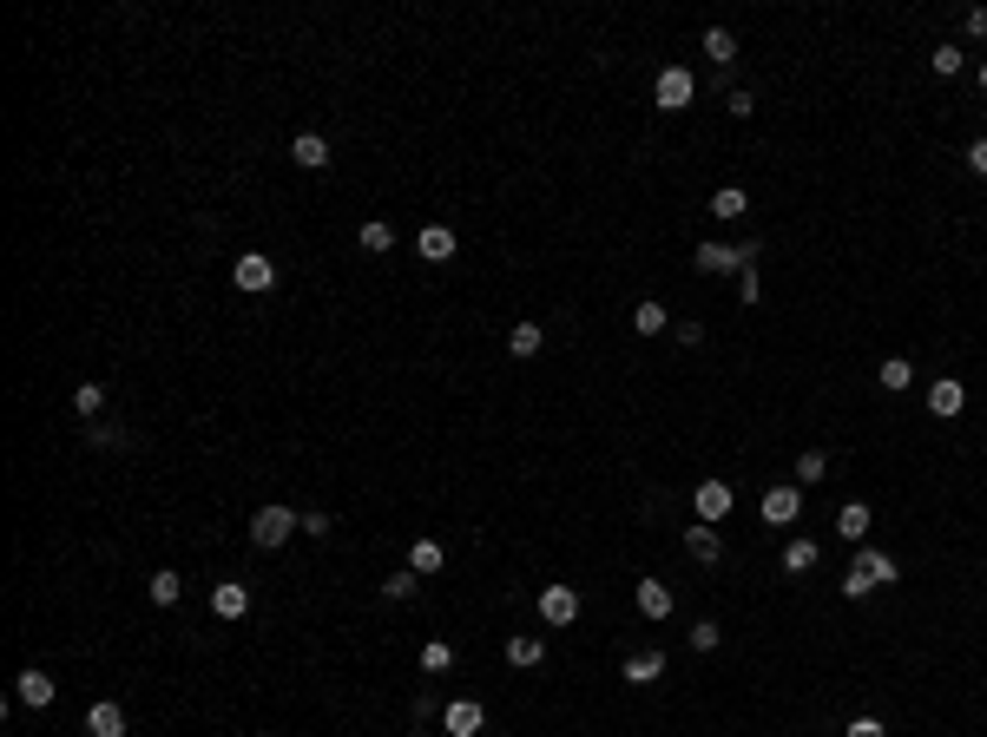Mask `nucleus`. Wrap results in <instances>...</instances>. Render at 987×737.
<instances>
[{"mask_svg": "<svg viewBox=\"0 0 987 737\" xmlns=\"http://www.w3.org/2000/svg\"><path fill=\"white\" fill-rule=\"evenodd\" d=\"M895 580H902V566H895L889 553L862 547V553H856V566L843 573V599H862V593H876V586H895Z\"/></svg>", "mask_w": 987, "mask_h": 737, "instance_id": "obj_1", "label": "nucleus"}, {"mask_svg": "<svg viewBox=\"0 0 987 737\" xmlns=\"http://www.w3.org/2000/svg\"><path fill=\"white\" fill-rule=\"evenodd\" d=\"M691 93H698V79H691L685 66H665V73L652 79V106H658V112H685Z\"/></svg>", "mask_w": 987, "mask_h": 737, "instance_id": "obj_3", "label": "nucleus"}, {"mask_svg": "<svg viewBox=\"0 0 987 737\" xmlns=\"http://www.w3.org/2000/svg\"><path fill=\"white\" fill-rule=\"evenodd\" d=\"M290 158H297L303 172H323L329 165V139L323 132H297V139H290Z\"/></svg>", "mask_w": 987, "mask_h": 737, "instance_id": "obj_15", "label": "nucleus"}, {"mask_svg": "<svg viewBox=\"0 0 987 737\" xmlns=\"http://www.w3.org/2000/svg\"><path fill=\"white\" fill-rule=\"evenodd\" d=\"M86 737H126V711L119 705H93L86 711Z\"/></svg>", "mask_w": 987, "mask_h": 737, "instance_id": "obj_19", "label": "nucleus"}, {"mask_svg": "<svg viewBox=\"0 0 987 737\" xmlns=\"http://www.w3.org/2000/svg\"><path fill=\"white\" fill-rule=\"evenodd\" d=\"M843 737H889V731H882V718H856Z\"/></svg>", "mask_w": 987, "mask_h": 737, "instance_id": "obj_41", "label": "nucleus"}, {"mask_svg": "<svg viewBox=\"0 0 987 737\" xmlns=\"http://www.w3.org/2000/svg\"><path fill=\"white\" fill-rule=\"evenodd\" d=\"M540 349H547V330H540V323H514V330H507V356H520V362H533L540 356Z\"/></svg>", "mask_w": 987, "mask_h": 737, "instance_id": "obj_14", "label": "nucleus"}, {"mask_svg": "<svg viewBox=\"0 0 987 737\" xmlns=\"http://www.w3.org/2000/svg\"><path fill=\"white\" fill-rule=\"evenodd\" d=\"M718 619H698V626H691V652H718Z\"/></svg>", "mask_w": 987, "mask_h": 737, "instance_id": "obj_34", "label": "nucleus"}, {"mask_svg": "<svg viewBox=\"0 0 987 737\" xmlns=\"http://www.w3.org/2000/svg\"><path fill=\"white\" fill-rule=\"evenodd\" d=\"M737 297H744V303H757V297H764V277H757V264H744V270H737Z\"/></svg>", "mask_w": 987, "mask_h": 737, "instance_id": "obj_36", "label": "nucleus"}, {"mask_svg": "<svg viewBox=\"0 0 987 737\" xmlns=\"http://www.w3.org/2000/svg\"><path fill=\"white\" fill-rule=\"evenodd\" d=\"M731 481H698V494H691V507H698V520L705 527H718V520H731Z\"/></svg>", "mask_w": 987, "mask_h": 737, "instance_id": "obj_7", "label": "nucleus"}, {"mask_svg": "<svg viewBox=\"0 0 987 737\" xmlns=\"http://www.w3.org/2000/svg\"><path fill=\"white\" fill-rule=\"evenodd\" d=\"M73 408L86 415V422H93L99 408H106V389H99V382H79V389H73Z\"/></svg>", "mask_w": 987, "mask_h": 737, "instance_id": "obj_32", "label": "nucleus"}, {"mask_svg": "<svg viewBox=\"0 0 987 737\" xmlns=\"http://www.w3.org/2000/svg\"><path fill=\"white\" fill-rule=\"evenodd\" d=\"M540 619H547L553 632H566L580 619V593H573V586H540Z\"/></svg>", "mask_w": 987, "mask_h": 737, "instance_id": "obj_5", "label": "nucleus"}, {"mask_svg": "<svg viewBox=\"0 0 987 737\" xmlns=\"http://www.w3.org/2000/svg\"><path fill=\"white\" fill-rule=\"evenodd\" d=\"M665 323H672V310H665V303H652V297L632 310V330H639V336H665Z\"/></svg>", "mask_w": 987, "mask_h": 737, "instance_id": "obj_23", "label": "nucleus"}, {"mask_svg": "<svg viewBox=\"0 0 987 737\" xmlns=\"http://www.w3.org/2000/svg\"><path fill=\"white\" fill-rule=\"evenodd\" d=\"M705 53H711V66H731V60H737V33L705 27Z\"/></svg>", "mask_w": 987, "mask_h": 737, "instance_id": "obj_27", "label": "nucleus"}, {"mask_svg": "<svg viewBox=\"0 0 987 737\" xmlns=\"http://www.w3.org/2000/svg\"><path fill=\"white\" fill-rule=\"evenodd\" d=\"M961 402H968V389H961V382H948V376L928 389V415H961Z\"/></svg>", "mask_w": 987, "mask_h": 737, "instance_id": "obj_20", "label": "nucleus"}, {"mask_svg": "<svg viewBox=\"0 0 987 737\" xmlns=\"http://www.w3.org/2000/svg\"><path fill=\"white\" fill-rule=\"evenodd\" d=\"M448 665H455V645H448V639H428V645H422V672H428V678H441Z\"/></svg>", "mask_w": 987, "mask_h": 737, "instance_id": "obj_29", "label": "nucleus"}, {"mask_svg": "<svg viewBox=\"0 0 987 737\" xmlns=\"http://www.w3.org/2000/svg\"><path fill=\"white\" fill-rule=\"evenodd\" d=\"M415 251H422L428 264H448V257H455V231H448V224H428V231L415 237Z\"/></svg>", "mask_w": 987, "mask_h": 737, "instance_id": "obj_16", "label": "nucleus"}, {"mask_svg": "<svg viewBox=\"0 0 987 737\" xmlns=\"http://www.w3.org/2000/svg\"><path fill=\"white\" fill-rule=\"evenodd\" d=\"M744 211H751V198H744V185H718V191H711V218L737 224Z\"/></svg>", "mask_w": 987, "mask_h": 737, "instance_id": "obj_17", "label": "nucleus"}, {"mask_svg": "<svg viewBox=\"0 0 987 737\" xmlns=\"http://www.w3.org/2000/svg\"><path fill=\"white\" fill-rule=\"evenodd\" d=\"M415 586H422V573H389V580H382V599H415Z\"/></svg>", "mask_w": 987, "mask_h": 737, "instance_id": "obj_33", "label": "nucleus"}, {"mask_svg": "<svg viewBox=\"0 0 987 737\" xmlns=\"http://www.w3.org/2000/svg\"><path fill=\"white\" fill-rule=\"evenodd\" d=\"M145 593H152V606H178L185 580H178V573H152V586H145Z\"/></svg>", "mask_w": 987, "mask_h": 737, "instance_id": "obj_30", "label": "nucleus"}, {"mask_svg": "<svg viewBox=\"0 0 987 737\" xmlns=\"http://www.w3.org/2000/svg\"><path fill=\"white\" fill-rule=\"evenodd\" d=\"M211 612H218V619H244V612H251V586H244V580L211 586Z\"/></svg>", "mask_w": 987, "mask_h": 737, "instance_id": "obj_12", "label": "nucleus"}, {"mask_svg": "<svg viewBox=\"0 0 987 737\" xmlns=\"http://www.w3.org/2000/svg\"><path fill=\"white\" fill-rule=\"evenodd\" d=\"M724 106H731V119H751V112H757V93H744V86H737Z\"/></svg>", "mask_w": 987, "mask_h": 737, "instance_id": "obj_38", "label": "nucleus"}, {"mask_svg": "<svg viewBox=\"0 0 987 737\" xmlns=\"http://www.w3.org/2000/svg\"><path fill=\"white\" fill-rule=\"evenodd\" d=\"M816 566V540H790L784 547V573H810Z\"/></svg>", "mask_w": 987, "mask_h": 737, "instance_id": "obj_31", "label": "nucleus"}, {"mask_svg": "<svg viewBox=\"0 0 987 737\" xmlns=\"http://www.w3.org/2000/svg\"><path fill=\"white\" fill-rule=\"evenodd\" d=\"M297 527H303L297 507H277V501H270V507H257V514H251V547H283Z\"/></svg>", "mask_w": 987, "mask_h": 737, "instance_id": "obj_2", "label": "nucleus"}, {"mask_svg": "<svg viewBox=\"0 0 987 737\" xmlns=\"http://www.w3.org/2000/svg\"><path fill=\"white\" fill-rule=\"evenodd\" d=\"M53 691H60V685H53V678L40 672V665H27V672L14 678V698H20V705H33V711H40V705H53Z\"/></svg>", "mask_w": 987, "mask_h": 737, "instance_id": "obj_11", "label": "nucleus"}, {"mask_svg": "<svg viewBox=\"0 0 987 737\" xmlns=\"http://www.w3.org/2000/svg\"><path fill=\"white\" fill-rule=\"evenodd\" d=\"M658 672H665V652H632L626 659V685H652Z\"/></svg>", "mask_w": 987, "mask_h": 737, "instance_id": "obj_24", "label": "nucleus"}, {"mask_svg": "<svg viewBox=\"0 0 987 737\" xmlns=\"http://www.w3.org/2000/svg\"><path fill=\"white\" fill-rule=\"evenodd\" d=\"M968 172H974V178H987V139H974V145H968Z\"/></svg>", "mask_w": 987, "mask_h": 737, "instance_id": "obj_40", "label": "nucleus"}, {"mask_svg": "<svg viewBox=\"0 0 987 737\" xmlns=\"http://www.w3.org/2000/svg\"><path fill=\"white\" fill-rule=\"evenodd\" d=\"M961 33H974V40H987V7H968V14H961Z\"/></svg>", "mask_w": 987, "mask_h": 737, "instance_id": "obj_39", "label": "nucleus"}, {"mask_svg": "<svg viewBox=\"0 0 987 737\" xmlns=\"http://www.w3.org/2000/svg\"><path fill=\"white\" fill-rule=\"evenodd\" d=\"M685 553L698 566H718L724 560V540H718V527H705V520H698V527H685Z\"/></svg>", "mask_w": 987, "mask_h": 737, "instance_id": "obj_13", "label": "nucleus"}, {"mask_svg": "<svg viewBox=\"0 0 987 737\" xmlns=\"http://www.w3.org/2000/svg\"><path fill=\"white\" fill-rule=\"evenodd\" d=\"M356 244H362V251H369V257L395 251V224H389V218H369V224H362V231H356Z\"/></svg>", "mask_w": 987, "mask_h": 737, "instance_id": "obj_21", "label": "nucleus"}, {"mask_svg": "<svg viewBox=\"0 0 987 737\" xmlns=\"http://www.w3.org/2000/svg\"><path fill=\"white\" fill-rule=\"evenodd\" d=\"M639 612L645 619H672V586L665 580H639Z\"/></svg>", "mask_w": 987, "mask_h": 737, "instance_id": "obj_18", "label": "nucleus"}, {"mask_svg": "<svg viewBox=\"0 0 987 737\" xmlns=\"http://www.w3.org/2000/svg\"><path fill=\"white\" fill-rule=\"evenodd\" d=\"M836 534H843L849 547H862V540H869V507H862V501H849L843 514H836Z\"/></svg>", "mask_w": 987, "mask_h": 737, "instance_id": "obj_22", "label": "nucleus"}, {"mask_svg": "<svg viewBox=\"0 0 987 737\" xmlns=\"http://www.w3.org/2000/svg\"><path fill=\"white\" fill-rule=\"evenodd\" d=\"M441 560H448L441 540H415V547H408V573H441Z\"/></svg>", "mask_w": 987, "mask_h": 737, "instance_id": "obj_25", "label": "nucleus"}, {"mask_svg": "<svg viewBox=\"0 0 987 737\" xmlns=\"http://www.w3.org/2000/svg\"><path fill=\"white\" fill-rule=\"evenodd\" d=\"M823 474H830V455H823V448H803L797 455V487H816Z\"/></svg>", "mask_w": 987, "mask_h": 737, "instance_id": "obj_26", "label": "nucleus"}, {"mask_svg": "<svg viewBox=\"0 0 987 737\" xmlns=\"http://www.w3.org/2000/svg\"><path fill=\"white\" fill-rule=\"evenodd\" d=\"M691 264L705 270V277H737V270H744V257H737V244H698V251H691Z\"/></svg>", "mask_w": 987, "mask_h": 737, "instance_id": "obj_8", "label": "nucleus"}, {"mask_svg": "<svg viewBox=\"0 0 987 737\" xmlns=\"http://www.w3.org/2000/svg\"><path fill=\"white\" fill-rule=\"evenodd\" d=\"M974 79H981V93H987V60H981V73H974Z\"/></svg>", "mask_w": 987, "mask_h": 737, "instance_id": "obj_42", "label": "nucleus"}, {"mask_svg": "<svg viewBox=\"0 0 987 737\" xmlns=\"http://www.w3.org/2000/svg\"><path fill=\"white\" fill-rule=\"evenodd\" d=\"M757 514H764V527H790V520L803 514V487H764Z\"/></svg>", "mask_w": 987, "mask_h": 737, "instance_id": "obj_6", "label": "nucleus"}, {"mask_svg": "<svg viewBox=\"0 0 987 737\" xmlns=\"http://www.w3.org/2000/svg\"><path fill=\"white\" fill-rule=\"evenodd\" d=\"M909 382H915V362L909 356H889V362H882V389H889V395H902Z\"/></svg>", "mask_w": 987, "mask_h": 737, "instance_id": "obj_28", "label": "nucleus"}, {"mask_svg": "<svg viewBox=\"0 0 987 737\" xmlns=\"http://www.w3.org/2000/svg\"><path fill=\"white\" fill-rule=\"evenodd\" d=\"M540 659H547V639H540V632H507V665H514V672H533Z\"/></svg>", "mask_w": 987, "mask_h": 737, "instance_id": "obj_9", "label": "nucleus"}, {"mask_svg": "<svg viewBox=\"0 0 987 737\" xmlns=\"http://www.w3.org/2000/svg\"><path fill=\"white\" fill-rule=\"evenodd\" d=\"M231 283L244 290V297H264V290H277V264H270L264 251H244L231 264Z\"/></svg>", "mask_w": 987, "mask_h": 737, "instance_id": "obj_4", "label": "nucleus"}, {"mask_svg": "<svg viewBox=\"0 0 987 737\" xmlns=\"http://www.w3.org/2000/svg\"><path fill=\"white\" fill-rule=\"evenodd\" d=\"M441 724H448V737H481V724H487V711L474 705V698H455V705L441 711Z\"/></svg>", "mask_w": 987, "mask_h": 737, "instance_id": "obj_10", "label": "nucleus"}, {"mask_svg": "<svg viewBox=\"0 0 987 737\" xmlns=\"http://www.w3.org/2000/svg\"><path fill=\"white\" fill-rule=\"evenodd\" d=\"M961 66H968V53H961V47H935V73L941 79H955Z\"/></svg>", "mask_w": 987, "mask_h": 737, "instance_id": "obj_35", "label": "nucleus"}, {"mask_svg": "<svg viewBox=\"0 0 987 737\" xmlns=\"http://www.w3.org/2000/svg\"><path fill=\"white\" fill-rule=\"evenodd\" d=\"M329 527H336V520H329V514H323V507H310V514H303V534H310V540H323V534H329Z\"/></svg>", "mask_w": 987, "mask_h": 737, "instance_id": "obj_37", "label": "nucleus"}]
</instances>
